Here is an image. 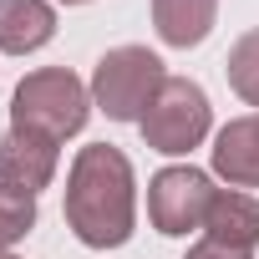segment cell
<instances>
[{"instance_id": "1", "label": "cell", "mask_w": 259, "mask_h": 259, "mask_svg": "<svg viewBox=\"0 0 259 259\" xmlns=\"http://www.w3.org/2000/svg\"><path fill=\"white\" fill-rule=\"evenodd\" d=\"M66 229L87 249H122L138 229V178L122 148L92 143L66 173Z\"/></svg>"}, {"instance_id": "2", "label": "cell", "mask_w": 259, "mask_h": 259, "mask_svg": "<svg viewBox=\"0 0 259 259\" xmlns=\"http://www.w3.org/2000/svg\"><path fill=\"white\" fill-rule=\"evenodd\" d=\"M87 117H92V87H81V76L66 66H41V71L21 76V87L11 97V127L36 133L56 148L81 133Z\"/></svg>"}, {"instance_id": "3", "label": "cell", "mask_w": 259, "mask_h": 259, "mask_svg": "<svg viewBox=\"0 0 259 259\" xmlns=\"http://www.w3.org/2000/svg\"><path fill=\"white\" fill-rule=\"evenodd\" d=\"M163 81H168V71H163L158 51L112 46L92 71V107H102L112 122H143V112L153 107Z\"/></svg>"}, {"instance_id": "4", "label": "cell", "mask_w": 259, "mask_h": 259, "mask_svg": "<svg viewBox=\"0 0 259 259\" xmlns=\"http://www.w3.org/2000/svg\"><path fill=\"white\" fill-rule=\"evenodd\" d=\"M138 127H143V143H148L153 153H168V158L193 153V148L208 138V127H213L208 92H203L193 76H168Z\"/></svg>"}, {"instance_id": "5", "label": "cell", "mask_w": 259, "mask_h": 259, "mask_svg": "<svg viewBox=\"0 0 259 259\" xmlns=\"http://www.w3.org/2000/svg\"><path fill=\"white\" fill-rule=\"evenodd\" d=\"M213 198H219V188H213V178H208L203 168H193V163L163 168V173H153V183H148V219H153L158 234L183 239V234L203 229Z\"/></svg>"}, {"instance_id": "6", "label": "cell", "mask_w": 259, "mask_h": 259, "mask_svg": "<svg viewBox=\"0 0 259 259\" xmlns=\"http://www.w3.org/2000/svg\"><path fill=\"white\" fill-rule=\"evenodd\" d=\"M56 143H46V138H36V133H21V127H11L6 138H0V183L6 188H16V193H41V188H51V178H56Z\"/></svg>"}, {"instance_id": "7", "label": "cell", "mask_w": 259, "mask_h": 259, "mask_svg": "<svg viewBox=\"0 0 259 259\" xmlns=\"http://www.w3.org/2000/svg\"><path fill=\"white\" fill-rule=\"evenodd\" d=\"M213 173L229 188H259V112H244L213 133Z\"/></svg>"}, {"instance_id": "8", "label": "cell", "mask_w": 259, "mask_h": 259, "mask_svg": "<svg viewBox=\"0 0 259 259\" xmlns=\"http://www.w3.org/2000/svg\"><path fill=\"white\" fill-rule=\"evenodd\" d=\"M203 239L254 254L259 249V198L244 193V188H219V198L203 219Z\"/></svg>"}, {"instance_id": "9", "label": "cell", "mask_w": 259, "mask_h": 259, "mask_svg": "<svg viewBox=\"0 0 259 259\" xmlns=\"http://www.w3.org/2000/svg\"><path fill=\"white\" fill-rule=\"evenodd\" d=\"M51 36H56L51 0H0V51L6 56H31Z\"/></svg>"}, {"instance_id": "10", "label": "cell", "mask_w": 259, "mask_h": 259, "mask_svg": "<svg viewBox=\"0 0 259 259\" xmlns=\"http://www.w3.org/2000/svg\"><path fill=\"white\" fill-rule=\"evenodd\" d=\"M213 21H219V0H153V26L178 51L203 46Z\"/></svg>"}, {"instance_id": "11", "label": "cell", "mask_w": 259, "mask_h": 259, "mask_svg": "<svg viewBox=\"0 0 259 259\" xmlns=\"http://www.w3.org/2000/svg\"><path fill=\"white\" fill-rule=\"evenodd\" d=\"M224 76H229V87H234V97H239V102L259 107V26H254V31H244V36L229 46Z\"/></svg>"}, {"instance_id": "12", "label": "cell", "mask_w": 259, "mask_h": 259, "mask_svg": "<svg viewBox=\"0 0 259 259\" xmlns=\"http://www.w3.org/2000/svg\"><path fill=\"white\" fill-rule=\"evenodd\" d=\"M31 229H36V198L0 183V254H6L11 244H21Z\"/></svg>"}, {"instance_id": "13", "label": "cell", "mask_w": 259, "mask_h": 259, "mask_svg": "<svg viewBox=\"0 0 259 259\" xmlns=\"http://www.w3.org/2000/svg\"><path fill=\"white\" fill-rule=\"evenodd\" d=\"M188 259H254V254H244V249H229V244H213V239H198V244L188 249Z\"/></svg>"}, {"instance_id": "14", "label": "cell", "mask_w": 259, "mask_h": 259, "mask_svg": "<svg viewBox=\"0 0 259 259\" xmlns=\"http://www.w3.org/2000/svg\"><path fill=\"white\" fill-rule=\"evenodd\" d=\"M61 6H92V0H61Z\"/></svg>"}, {"instance_id": "15", "label": "cell", "mask_w": 259, "mask_h": 259, "mask_svg": "<svg viewBox=\"0 0 259 259\" xmlns=\"http://www.w3.org/2000/svg\"><path fill=\"white\" fill-rule=\"evenodd\" d=\"M0 259H16V254H0Z\"/></svg>"}]
</instances>
